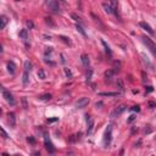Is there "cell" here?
<instances>
[{
	"label": "cell",
	"mask_w": 156,
	"mask_h": 156,
	"mask_svg": "<svg viewBox=\"0 0 156 156\" xmlns=\"http://www.w3.org/2000/svg\"><path fill=\"white\" fill-rule=\"evenodd\" d=\"M111 140H112V126H107L105 134H104V145H105V148L110 146Z\"/></svg>",
	"instance_id": "1"
},
{
	"label": "cell",
	"mask_w": 156,
	"mask_h": 156,
	"mask_svg": "<svg viewBox=\"0 0 156 156\" xmlns=\"http://www.w3.org/2000/svg\"><path fill=\"white\" fill-rule=\"evenodd\" d=\"M143 41H144V44L150 49V51H151L152 54L155 55L156 54V45H155V43L150 39V38H148V37H143Z\"/></svg>",
	"instance_id": "2"
},
{
	"label": "cell",
	"mask_w": 156,
	"mask_h": 156,
	"mask_svg": "<svg viewBox=\"0 0 156 156\" xmlns=\"http://www.w3.org/2000/svg\"><path fill=\"white\" fill-rule=\"evenodd\" d=\"M44 146H45V149L48 150L49 154H54L55 152V148H54L53 143H51V140L49 139L48 135H45V138H44Z\"/></svg>",
	"instance_id": "3"
},
{
	"label": "cell",
	"mask_w": 156,
	"mask_h": 156,
	"mask_svg": "<svg viewBox=\"0 0 156 156\" xmlns=\"http://www.w3.org/2000/svg\"><path fill=\"white\" fill-rule=\"evenodd\" d=\"M3 97H4V99L7 101V102H9L10 105H15V104H16V100H15L14 95H12L10 92H7V90H4V93H3Z\"/></svg>",
	"instance_id": "4"
},
{
	"label": "cell",
	"mask_w": 156,
	"mask_h": 156,
	"mask_svg": "<svg viewBox=\"0 0 156 156\" xmlns=\"http://www.w3.org/2000/svg\"><path fill=\"white\" fill-rule=\"evenodd\" d=\"M88 104H89V99H88V98H81V99L76 102V107H77V109H84L85 106H88Z\"/></svg>",
	"instance_id": "5"
},
{
	"label": "cell",
	"mask_w": 156,
	"mask_h": 156,
	"mask_svg": "<svg viewBox=\"0 0 156 156\" xmlns=\"http://www.w3.org/2000/svg\"><path fill=\"white\" fill-rule=\"evenodd\" d=\"M85 119H87V123H88L87 133L88 134H92L93 133V129H94V121H93L92 117H90L89 115H85Z\"/></svg>",
	"instance_id": "6"
},
{
	"label": "cell",
	"mask_w": 156,
	"mask_h": 156,
	"mask_svg": "<svg viewBox=\"0 0 156 156\" xmlns=\"http://www.w3.org/2000/svg\"><path fill=\"white\" fill-rule=\"evenodd\" d=\"M48 5H49V9H50L51 11H54V12H59L60 11L59 3H57L56 0H50V1L48 3Z\"/></svg>",
	"instance_id": "7"
},
{
	"label": "cell",
	"mask_w": 156,
	"mask_h": 156,
	"mask_svg": "<svg viewBox=\"0 0 156 156\" xmlns=\"http://www.w3.org/2000/svg\"><path fill=\"white\" fill-rule=\"evenodd\" d=\"M127 109V106L126 105H119L118 107H116L115 110L112 111V114H111V117H116V116H119L124 110Z\"/></svg>",
	"instance_id": "8"
},
{
	"label": "cell",
	"mask_w": 156,
	"mask_h": 156,
	"mask_svg": "<svg viewBox=\"0 0 156 156\" xmlns=\"http://www.w3.org/2000/svg\"><path fill=\"white\" fill-rule=\"evenodd\" d=\"M139 26H140V27H142L143 29H145V31H146L148 33H150L151 36H154V34H155L154 29L151 28V26H150L149 23H146V22H140V23H139Z\"/></svg>",
	"instance_id": "9"
},
{
	"label": "cell",
	"mask_w": 156,
	"mask_h": 156,
	"mask_svg": "<svg viewBox=\"0 0 156 156\" xmlns=\"http://www.w3.org/2000/svg\"><path fill=\"white\" fill-rule=\"evenodd\" d=\"M7 122H9L10 127L15 128V126H16V116H15L14 112H10L7 115Z\"/></svg>",
	"instance_id": "10"
},
{
	"label": "cell",
	"mask_w": 156,
	"mask_h": 156,
	"mask_svg": "<svg viewBox=\"0 0 156 156\" xmlns=\"http://www.w3.org/2000/svg\"><path fill=\"white\" fill-rule=\"evenodd\" d=\"M81 60H82V64L84 67H89V64H90V61H89V56L87 55V54H83L82 56H81Z\"/></svg>",
	"instance_id": "11"
},
{
	"label": "cell",
	"mask_w": 156,
	"mask_h": 156,
	"mask_svg": "<svg viewBox=\"0 0 156 156\" xmlns=\"http://www.w3.org/2000/svg\"><path fill=\"white\" fill-rule=\"evenodd\" d=\"M7 22H9V19H7V16H1L0 17V29H4L5 26L7 24Z\"/></svg>",
	"instance_id": "12"
},
{
	"label": "cell",
	"mask_w": 156,
	"mask_h": 156,
	"mask_svg": "<svg viewBox=\"0 0 156 156\" xmlns=\"http://www.w3.org/2000/svg\"><path fill=\"white\" fill-rule=\"evenodd\" d=\"M7 71H9L11 74H15V72H16V65H15L12 61H10L9 64H7Z\"/></svg>",
	"instance_id": "13"
},
{
	"label": "cell",
	"mask_w": 156,
	"mask_h": 156,
	"mask_svg": "<svg viewBox=\"0 0 156 156\" xmlns=\"http://www.w3.org/2000/svg\"><path fill=\"white\" fill-rule=\"evenodd\" d=\"M116 85H117V88H118L121 92H123V90H124L123 82H122V79H121V78H117V81H116Z\"/></svg>",
	"instance_id": "14"
},
{
	"label": "cell",
	"mask_w": 156,
	"mask_h": 156,
	"mask_svg": "<svg viewBox=\"0 0 156 156\" xmlns=\"http://www.w3.org/2000/svg\"><path fill=\"white\" fill-rule=\"evenodd\" d=\"M39 99L40 100H45V101H48V100H50L51 98H53V95H51L50 93H46V94H43V95H39Z\"/></svg>",
	"instance_id": "15"
},
{
	"label": "cell",
	"mask_w": 156,
	"mask_h": 156,
	"mask_svg": "<svg viewBox=\"0 0 156 156\" xmlns=\"http://www.w3.org/2000/svg\"><path fill=\"white\" fill-rule=\"evenodd\" d=\"M20 38H22L23 40H27V39H28L27 29H22V31H20Z\"/></svg>",
	"instance_id": "16"
},
{
	"label": "cell",
	"mask_w": 156,
	"mask_h": 156,
	"mask_svg": "<svg viewBox=\"0 0 156 156\" xmlns=\"http://www.w3.org/2000/svg\"><path fill=\"white\" fill-rule=\"evenodd\" d=\"M100 97H117L118 93H111V92H106V93H99Z\"/></svg>",
	"instance_id": "17"
},
{
	"label": "cell",
	"mask_w": 156,
	"mask_h": 156,
	"mask_svg": "<svg viewBox=\"0 0 156 156\" xmlns=\"http://www.w3.org/2000/svg\"><path fill=\"white\" fill-rule=\"evenodd\" d=\"M102 7H104V10H105L106 14H112V9H111L110 4H106V3H104V4H102Z\"/></svg>",
	"instance_id": "18"
},
{
	"label": "cell",
	"mask_w": 156,
	"mask_h": 156,
	"mask_svg": "<svg viewBox=\"0 0 156 156\" xmlns=\"http://www.w3.org/2000/svg\"><path fill=\"white\" fill-rule=\"evenodd\" d=\"M28 81H29V78H28V72H23V76H22V83L24 85H27L28 84Z\"/></svg>",
	"instance_id": "19"
},
{
	"label": "cell",
	"mask_w": 156,
	"mask_h": 156,
	"mask_svg": "<svg viewBox=\"0 0 156 156\" xmlns=\"http://www.w3.org/2000/svg\"><path fill=\"white\" fill-rule=\"evenodd\" d=\"M101 44L104 45V48H105V51H106V54H109V55H111L112 54V51H111V49H110V46L107 45L105 43V40H101Z\"/></svg>",
	"instance_id": "20"
},
{
	"label": "cell",
	"mask_w": 156,
	"mask_h": 156,
	"mask_svg": "<svg viewBox=\"0 0 156 156\" xmlns=\"http://www.w3.org/2000/svg\"><path fill=\"white\" fill-rule=\"evenodd\" d=\"M112 76H114V71H112V70H110V71L105 72V78H106V81H109V82H110L111 78H112Z\"/></svg>",
	"instance_id": "21"
},
{
	"label": "cell",
	"mask_w": 156,
	"mask_h": 156,
	"mask_svg": "<svg viewBox=\"0 0 156 156\" xmlns=\"http://www.w3.org/2000/svg\"><path fill=\"white\" fill-rule=\"evenodd\" d=\"M31 70H32V64H31L29 61H26V62H24V71H26V72H29Z\"/></svg>",
	"instance_id": "22"
},
{
	"label": "cell",
	"mask_w": 156,
	"mask_h": 156,
	"mask_svg": "<svg viewBox=\"0 0 156 156\" xmlns=\"http://www.w3.org/2000/svg\"><path fill=\"white\" fill-rule=\"evenodd\" d=\"M76 28H77V31H78V32H79V33H81L82 36H84V37L87 36V33L84 32V29H83V28H82V26H81V24H78V23H77V24H76Z\"/></svg>",
	"instance_id": "23"
},
{
	"label": "cell",
	"mask_w": 156,
	"mask_h": 156,
	"mask_svg": "<svg viewBox=\"0 0 156 156\" xmlns=\"http://www.w3.org/2000/svg\"><path fill=\"white\" fill-rule=\"evenodd\" d=\"M38 77H39V79H45V72L43 70H39L38 71Z\"/></svg>",
	"instance_id": "24"
},
{
	"label": "cell",
	"mask_w": 156,
	"mask_h": 156,
	"mask_svg": "<svg viewBox=\"0 0 156 156\" xmlns=\"http://www.w3.org/2000/svg\"><path fill=\"white\" fill-rule=\"evenodd\" d=\"M0 134H1V137L4 138V139H7V133H6V132H5L4 131V128H3V127H1V126H0Z\"/></svg>",
	"instance_id": "25"
},
{
	"label": "cell",
	"mask_w": 156,
	"mask_h": 156,
	"mask_svg": "<svg viewBox=\"0 0 156 156\" xmlns=\"http://www.w3.org/2000/svg\"><path fill=\"white\" fill-rule=\"evenodd\" d=\"M64 71H65V74H66L68 78L72 77V72H71V70L70 68H64Z\"/></svg>",
	"instance_id": "26"
},
{
	"label": "cell",
	"mask_w": 156,
	"mask_h": 156,
	"mask_svg": "<svg viewBox=\"0 0 156 156\" xmlns=\"http://www.w3.org/2000/svg\"><path fill=\"white\" fill-rule=\"evenodd\" d=\"M142 56H143V59H144V62H145V64H148L149 66H150V67H152V65L150 64V61H149V59H148L146 56H145V54H142Z\"/></svg>",
	"instance_id": "27"
},
{
	"label": "cell",
	"mask_w": 156,
	"mask_h": 156,
	"mask_svg": "<svg viewBox=\"0 0 156 156\" xmlns=\"http://www.w3.org/2000/svg\"><path fill=\"white\" fill-rule=\"evenodd\" d=\"M60 39H62L66 44H71V40H70L67 37H65V36H60Z\"/></svg>",
	"instance_id": "28"
},
{
	"label": "cell",
	"mask_w": 156,
	"mask_h": 156,
	"mask_svg": "<svg viewBox=\"0 0 156 156\" xmlns=\"http://www.w3.org/2000/svg\"><path fill=\"white\" fill-rule=\"evenodd\" d=\"M45 22L48 23V24H50L51 27H54V26H55V24H54V22L51 21V19H50V17H46V19H45Z\"/></svg>",
	"instance_id": "29"
},
{
	"label": "cell",
	"mask_w": 156,
	"mask_h": 156,
	"mask_svg": "<svg viewBox=\"0 0 156 156\" xmlns=\"http://www.w3.org/2000/svg\"><path fill=\"white\" fill-rule=\"evenodd\" d=\"M71 17H72L74 21H77V22H82V21H81V19H79V17H78L76 14H72V15H71Z\"/></svg>",
	"instance_id": "30"
},
{
	"label": "cell",
	"mask_w": 156,
	"mask_h": 156,
	"mask_svg": "<svg viewBox=\"0 0 156 156\" xmlns=\"http://www.w3.org/2000/svg\"><path fill=\"white\" fill-rule=\"evenodd\" d=\"M131 110L134 111V112H139V111H140V106H138V105H137V106H133Z\"/></svg>",
	"instance_id": "31"
},
{
	"label": "cell",
	"mask_w": 156,
	"mask_h": 156,
	"mask_svg": "<svg viewBox=\"0 0 156 156\" xmlns=\"http://www.w3.org/2000/svg\"><path fill=\"white\" fill-rule=\"evenodd\" d=\"M27 27L29 28V29H32V28L34 27V24H33L32 21H27Z\"/></svg>",
	"instance_id": "32"
},
{
	"label": "cell",
	"mask_w": 156,
	"mask_h": 156,
	"mask_svg": "<svg viewBox=\"0 0 156 156\" xmlns=\"http://www.w3.org/2000/svg\"><path fill=\"white\" fill-rule=\"evenodd\" d=\"M92 73H93V71L92 70H89V72L87 73V82H89V79H90V77H92Z\"/></svg>",
	"instance_id": "33"
},
{
	"label": "cell",
	"mask_w": 156,
	"mask_h": 156,
	"mask_svg": "<svg viewBox=\"0 0 156 156\" xmlns=\"http://www.w3.org/2000/svg\"><path fill=\"white\" fill-rule=\"evenodd\" d=\"M22 102H23V107H24V109H27L28 105H27V100H26V98H22Z\"/></svg>",
	"instance_id": "34"
},
{
	"label": "cell",
	"mask_w": 156,
	"mask_h": 156,
	"mask_svg": "<svg viewBox=\"0 0 156 156\" xmlns=\"http://www.w3.org/2000/svg\"><path fill=\"white\" fill-rule=\"evenodd\" d=\"M27 140H28L29 143H32V144H34V143H36V139H34L33 137H28V138H27Z\"/></svg>",
	"instance_id": "35"
},
{
	"label": "cell",
	"mask_w": 156,
	"mask_h": 156,
	"mask_svg": "<svg viewBox=\"0 0 156 156\" xmlns=\"http://www.w3.org/2000/svg\"><path fill=\"white\" fill-rule=\"evenodd\" d=\"M134 119H135V116H134V115H131L127 122H128V123H131V122H132V121H134Z\"/></svg>",
	"instance_id": "36"
},
{
	"label": "cell",
	"mask_w": 156,
	"mask_h": 156,
	"mask_svg": "<svg viewBox=\"0 0 156 156\" xmlns=\"http://www.w3.org/2000/svg\"><path fill=\"white\" fill-rule=\"evenodd\" d=\"M145 133H146V134L151 133V128H150V126H148V128H145Z\"/></svg>",
	"instance_id": "37"
},
{
	"label": "cell",
	"mask_w": 156,
	"mask_h": 156,
	"mask_svg": "<svg viewBox=\"0 0 156 156\" xmlns=\"http://www.w3.org/2000/svg\"><path fill=\"white\" fill-rule=\"evenodd\" d=\"M149 106H150L151 109H154V106H155V102H152V101H150V102H149Z\"/></svg>",
	"instance_id": "38"
},
{
	"label": "cell",
	"mask_w": 156,
	"mask_h": 156,
	"mask_svg": "<svg viewBox=\"0 0 156 156\" xmlns=\"http://www.w3.org/2000/svg\"><path fill=\"white\" fill-rule=\"evenodd\" d=\"M148 89H146V92L148 93H150V92H152V90H154V89H152V87H146Z\"/></svg>",
	"instance_id": "39"
},
{
	"label": "cell",
	"mask_w": 156,
	"mask_h": 156,
	"mask_svg": "<svg viewBox=\"0 0 156 156\" xmlns=\"http://www.w3.org/2000/svg\"><path fill=\"white\" fill-rule=\"evenodd\" d=\"M57 121V118H51V119H48V122H55Z\"/></svg>",
	"instance_id": "40"
},
{
	"label": "cell",
	"mask_w": 156,
	"mask_h": 156,
	"mask_svg": "<svg viewBox=\"0 0 156 156\" xmlns=\"http://www.w3.org/2000/svg\"><path fill=\"white\" fill-rule=\"evenodd\" d=\"M1 53H3V46L0 45V54H1Z\"/></svg>",
	"instance_id": "41"
},
{
	"label": "cell",
	"mask_w": 156,
	"mask_h": 156,
	"mask_svg": "<svg viewBox=\"0 0 156 156\" xmlns=\"http://www.w3.org/2000/svg\"><path fill=\"white\" fill-rule=\"evenodd\" d=\"M0 89H3V85H1V84H0Z\"/></svg>",
	"instance_id": "42"
},
{
	"label": "cell",
	"mask_w": 156,
	"mask_h": 156,
	"mask_svg": "<svg viewBox=\"0 0 156 156\" xmlns=\"http://www.w3.org/2000/svg\"><path fill=\"white\" fill-rule=\"evenodd\" d=\"M1 112H3V111H1V109H0V115H1Z\"/></svg>",
	"instance_id": "43"
},
{
	"label": "cell",
	"mask_w": 156,
	"mask_h": 156,
	"mask_svg": "<svg viewBox=\"0 0 156 156\" xmlns=\"http://www.w3.org/2000/svg\"><path fill=\"white\" fill-rule=\"evenodd\" d=\"M62 1H65V0H62Z\"/></svg>",
	"instance_id": "44"
}]
</instances>
